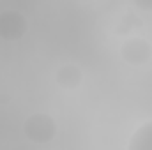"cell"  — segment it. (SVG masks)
<instances>
[{"instance_id":"obj_1","label":"cell","mask_w":152,"mask_h":150,"mask_svg":"<svg viewBox=\"0 0 152 150\" xmlns=\"http://www.w3.org/2000/svg\"><path fill=\"white\" fill-rule=\"evenodd\" d=\"M25 136L34 143H48L57 134V122L48 113H34L23 124Z\"/></svg>"},{"instance_id":"obj_2","label":"cell","mask_w":152,"mask_h":150,"mask_svg":"<svg viewBox=\"0 0 152 150\" xmlns=\"http://www.w3.org/2000/svg\"><path fill=\"white\" fill-rule=\"evenodd\" d=\"M28 30L27 18L14 9H5L0 12V39L7 42H14L25 37Z\"/></svg>"},{"instance_id":"obj_3","label":"cell","mask_w":152,"mask_h":150,"mask_svg":"<svg viewBox=\"0 0 152 150\" xmlns=\"http://www.w3.org/2000/svg\"><path fill=\"white\" fill-rule=\"evenodd\" d=\"M120 57L129 66H143L151 60L152 46L142 37H131L120 46Z\"/></svg>"},{"instance_id":"obj_4","label":"cell","mask_w":152,"mask_h":150,"mask_svg":"<svg viewBox=\"0 0 152 150\" xmlns=\"http://www.w3.org/2000/svg\"><path fill=\"white\" fill-rule=\"evenodd\" d=\"M55 79L57 83L66 88V90H75L81 85V79H83V73L78 66H73V64H66L62 67L57 69V74H55Z\"/></svg>"},{"instance_id":"obj_5","label":"cell","mask_w":152,"mask_h":150,"mask_svg":"<svg viewBox=\"0 0 152 150\" xmlns=\"http://www.w3.org/2000/svg\"><path fill=\"white\" fill-rule=\"evenodd\" d=\"M127 149L129 150H152V120L143 124V125H140L133 133Z\"/></svg>"},{"instance_id":"obj_6","label":"cell","mask_w":152,"mask_h":150,"mask_svg":"<svg viewBox=\"0 0 152 150\" xmlns=\"http://www.w3.org/2000/svg\"><path fill=\"white\" fill-rule=\"evenodd\" d=\"M134 7L140 9V11H147V12H152V0H133Z\"/></svg>"}]
</instances>
